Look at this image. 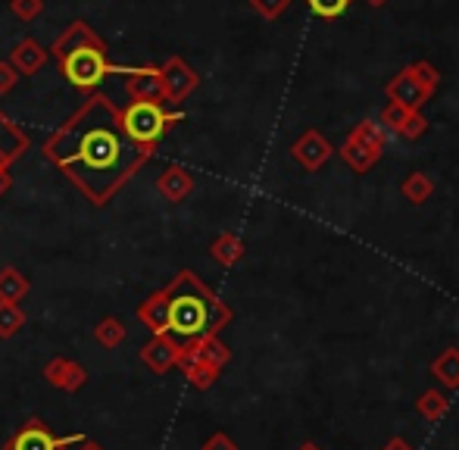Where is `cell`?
Wrapping results in <instances>:
<instances>
[{
	"instance_id": "cell-24",
	"label": "cell",
	"mask_w": 459,
	"mask_h": 450,
	"mask_svg": "<svg viewBox=\"0 0 459 450\" xmlns=\"http://www.w3.org/2000/svg\"><path fill=\"white\" fill-rule=\"evenodd\" d=\"M297 450H325V447H319V445H316V441H303V445L297 447Z\"/></svg>"
},
{
	"instance_id": "cell-4",
	"label": "cell",
	"mask_w": 459,
	"mask_h": 450,
	"mask_svg": "<svg viewBox=\"0 0 459 450\" xmlns=\"http://www.w3.org/2000/svg\"><path fill=\"white\" fill-rule=\"evenodd\" d=\"M85 435H66V438H56L54 432L44 428V422L38 416H31L22 428L10 438L6 450H69L75 445H82Z\"/></svg>"
},
{
	"instance_id": "cell-3",
	"label": "cell",
	"mask_w": 459,
	"mask_h": 450,
	"mask_svg": "<svg viewBox=\"0 0 459 450\" xmlns=\"http://www.w3.org/2000/svg\"><path fill=\"white\" fill-rule=\"evenodd\" d=\"M169 122H172V116H166L160 110V104H153V100H138V104L128 107L126 116L119 119V125L132 144L147 147L169 128Z\"/></svg>"
},
{
	"instance_id": "cell-7",
	"label": "cell",
	"mask_w": 459,
	"mask_h": 450,
	"mask_svg": "<svg viewBox=\"0 0 459 450\" xmlns=\"http://www.w3.org/2000/svg\"><path fill=\"white\" fill-rule=\"evenodd\" d=\"M178 359H182V347L169 335H153L141 347V363L153 372H169L172 366H178Z\"/></svg>"
},
{
	"instance_id": "cell-15",
	"label": "cell",
	"mask_w": 459,
	"mask_h": 450,
	"mask_svg": "<svg viewBox=\"0 0 459 450\" xmlns=\"http://www.w3.org/2000/svg\"><path fill=\"white\" fill-rule=\"evenodd\" d=\"M160 191H163L169 201H182V197L191 191V176L185 169H166L163 178H160Z\"/></svg>"
},
{
	"instance_id": "cell-21",
	"label": "cell",
	"mask_w": 459,
	"mask_h": 450,
	"mask_svg": "<svg viewBox=\"0 0 459 450\" xmlns=\"http://www.w3.org/2000/svg\"><path fill=\"white\" fill-rule=\"evenodd\" d=\"M381 450H416V447H412L410 441H406V438H400V435H397V438H391V441H387V445L381 447Z\"/></svg>"
},
{
	"instance_id": "cell-1",
	"label": "cell",
	"mask_w": 459,
	"mask_h": 450,
	"mask_svg": "<svg viewBox=\"0 0 459 450\" xmlns=\"http://www.w3.org/2000/svg\"><path fill=\"white\" fill-rule=\"evenodd\" d=\"M48 157L56 160L94 203L107 201L144 163V151L126 138L119 119L100 104L75 116L48 144Z\"/></svg>"
},
{
	"instance_id": "cell-20",
	"label": "cell",
	"mask_w": 459,
	"mask_h": 450,
	"mask_svg": "<svg viewBox=\"0 0 459 450\" xmlns=\"http://www.w3.org/2000/svg\"><path fill=\"white\" fill-rule=\"evenodd\" d=\"M200 450H238V445H235V438H229L225 432H216L204 441V447Z\"/></svg>"
},
{
	"instance_id": "cell-9",
	"label": "cell",
	"mask_w": 459,
	"mask_h": 450,
	"mask_svg": "<svg viewBox=\"0 0 459 450\" xmlns=\"http://www.w3.org/2000/svg\"><path fill=\"white\" fill-rule=\"evenodd\" d=\"M328 153H332V147L325 144V138H319V134H303L300 141H297L294 147V157L300 160L307 169H316V166H322L328 160Z\"/></svg>"
},
{
	"instance_id": "cell-8",
	"label": "cell",
	"mask_w": 459,
	"mask_h": 450,
	"mask_svg": "<svg viewBox=\"0 0 459 450\" xmlns=\"http://www.w3.org/2000/svg\"><path fill=\"white\" fill-rule=\"evenodd\" d=\"M182 353H191V357H197V359H204L206 366H212L216 372H222L225 366L231 363V350H229V344H225L219 335H210V338H200L197 344H191L187 350Z\"/></svg>"
},
{
	"instance_id": "cell-13",
	"label": "cell",
	"mask_w": 459,
	"mask_h": 450,
	"mask_svg": "<svg viewBox=\"0 0 459 450\" xmlns=\"http://www.w3.org/2000/svg\"><path fill=\"white\" fill-rule=\"evenodd\" d=\"M29 294V279L19 269H0V304H19Z\"/></svg>"
},
{
	"instance_id": "cell-23",
	"label": "cell",
	"mask_w": 459,
	"mask_h": 450,
	"mask_svg": "<svg viewBox=\"0 0 459 450\" xmlns=\"http://www.w3.org/2000/svg\"><path fill=\"white\" fill-rule=\"evenodd\" d=\"M6 188H10V176H6V172H0V195H4Z\"/></svg>"
},
{
	"instance_id": "cell-12",
	"label": "cell",
	"mask_w": 459,
	"mask_h": 450,
	"mask_svg": "<svg viewBox=\"0 0 459 450\" xmlns=\"http://www.w3.org/2000/svg\"><path fill=\"white\" fill-rule=\"evenodd\" d=\"M178 366H182L185 378H187V382H191L197 391L212 388V385H216V378H219V372L212 369V366H206L204 359L191 357V353H182V359H178Z\"/></svg>"
},
{
	"instance_id": "cell-16",
	"label": "cell",
	"mask_w": 459,
	"mask_h": 450,
	"mask_svg": "<svg viewBox=\"0 0 459 450\" xmlns=\"http://www.w3.org/2000/svg\"><path fill=\"white\" fill-rule=\"evenodd\" d=\"M25 329V313L19 304H0V338H16Z\"/></svg>"
},
{
	"instance_id": "cell-5",
	"label": "cell",
	"mask_w": 459,
	"mask_h": 450,
	"mask_svg": "<svg viewBox=\"0 0 459 450\" xmlns=\"http://www.w3.org/2000/svg\"><path fill=\"white\" fill-rule=\"evenodd\" d=\"M66 75L73 85L79 88H91L107 75V63L97 50H73L66 56Z\"/></svg>"
},
{
	"instance_id": "cell-19",
	"label": "cell",
	"mask_w": 459,
	"mask_h": 450,
	"mask_svg": "<svg viewBox=\"0 0 459 450\" xmlns=\"http://www.w3.org/2000/svg\"><path fill=\"white\" fill-rule=\"evenodd\" d=\"M309 6H313L319 16H338V13L347 10V0H309Z\"/></svg>"
},
{
	"instance_id": "cell-10",
	"label": "cell",
	"mask_w": 459,
	"mask_h": 450,
	"mask_svg": "<svg viewBox=\"0 0 459 450\" xmlns=\"http://www.w3.org/2000/svg\"><path fill=\"white\" fill-rule=\"evenodd\" d=\"M431 376L447 391H459V347H447L441 357L431 359Z\"/></svg>"
},
{
	"instance_id": "cell-14",
	"label": "cell",
	"mask_w": 459,
	"mask_h": 450,
	"mask_svg": "<svg viewBox=\"0 0 459 450\" xmlns=\"http://www.w3.org/2000/svg\"><path fill=\"white\" fill-rule=\"evenodd\" d=\"M126 325L119 323L116 316H107V319H100V323L94 325V341L100 347H107V350H116V347L126 341Z\"/></svg>"
},
{
	"instance_id": "cell-17",
	"label": "cell",
	"mask_w": 459,
	"mask_h": 450,
	"mask_svg": "<svg viewBox=\"0 0 459 450\" xmlns=\"http://www.w3.org/2000/svg\"><path fill=\"white\" fill-rule=\"evenodd\" d=\"M212 256H216V263H222V266H235L244 256V244L238 241L235 235H222L212 244Z\"/></svg>"
},
{
	"instance_id": "cell-22",
	"label": "cell",
	"mask_w": 459,
	"mask_h": 450,
	"mask_svg": "<svg viewBox=\"0 0 459 450\" xmlns=\"http://www.w3.org/2000/svg\"><path fill=\"white\" fill-rule=\"evenodd\" d=\"M75 447H79V450H107L103 445H97V441H91V438H85L82 445H75Z\"/></svg>"
},
{
	"instance_id": "cell-2",
	"label": "cell",
	"mask_w": 459,
	"mask_h": 450,
	"mask_svg": "<svg viewBox=\"0 0 459 450\" xmlns=\"http://www.w3.org/2000/svg\"><path fill=\"white\" fill-rule=\"evenodd\" d=\"M138 319L151 335H169L187 350L200 338L219 335L231 323V310L197 275L185 269L172 279V285L151 294L138 307Z\"/></svg>"
},
{
	"instance_id": "cell-6",
	"label": "cell",
	"mask_w": 459,
	"mask_h": 450,
	"mask_svg": "<svg viewBox=\"0 0 459 450\" xmlns=\"http://www.w3.org/2000/svg\"><path fill=\"white\" fill-rule=\"evenodd\" d=\"M44 378H48V385H54V388L73 394V391H79L82 385L88 382V369L69 357H54L44 366Z\"/></svg>"
},
{
	"instance_id": "cell-18",
	"label": "cell",
	"mask_w": 459,
	"mask_h": 450,
	"mask_svg": "<svg viewBox=\"0 0 459 450\" xmlns=\"http://www.w3.org/2000/svg\"><path fill=\"white\" fill-rule=\"evenodd\" d=\"M403 191H406V197H410L412 203H422L425 197L431 195V182L422 176V172H416V176H410V178H406Z\"/></svg>"
},
{
	"instance_id": "cell-11",
	"label": "cell",
	"mask_w": 459,
	"mask_h": 450,
	"mask_svg": "<svg viewBox=\"0 0 459 450\" xmlns=\"http://www.w3.org/2000/svg\"><path fill=\"white\" fill-rule=\"evenodd\" d=\"M447 410H450V397L444 394L441 388L422 391L416 401V413L422 416L425 422H441L444 416H447Z\"/></svg>"
}]
</instances>
